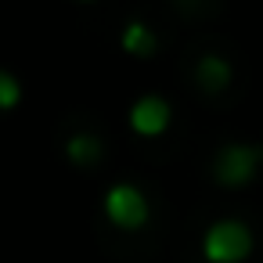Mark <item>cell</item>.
Here are the masks:
<instances>
[{
	"mask_svg": "<svg viewBox=\"0 0 263 263\" xmlns=\"http://www.w3.org/2000/svg\"><path fill=\"white\" fill-rule=\"evenodd\" d=\"M256 249V234L238 216H220L202 234V259L205 263H245Z\"/></svg>",
	"mask_w": 263,
	"mask_h": 263,
	"instance_id": "cell-1",
	"label": "cell"
},
{
	"mask_svg": "<svg viewBox=\"0 0 263 263\" xmlns=\"http://www.w3.org/2000/svg\"><path fill=\"white\" fill-rule=\"evenodd\" d=\"M259 166H263V144H256V141H231L213 159V180L220 187L238 191V187H249L259 177Z\"/></svg>",
	"mask_w": 263,
	"mask_h": 263,
	"instance_id": "cell-2",
	"label": "cell"
},
{
	"mask_svg": "<svg viewBox=\"0 0 263 263\" xmlns=\"http://www.w3.org/2000/svg\"><path fill=\"white\" fill-rule=\"evenodd\" d=\"M101 209H105V220L119 231H141L148 220H152V205L144 198V191L130 180H119L105 191L101 198Z\"/></svg>",
	"mask_w": 263,
	"mask_h": 263,
	"instance_id": "cell-3",
	"label": "cell"
},
{
	"mask_svg": "<svg viewBox=\"0 0 263 263\" xmlns=\"http://www.w3.org/2000/svg\"><path fill=\"white\" fill-rule=\"evenodd\" d=\"M126 119H130V130L137 137H162L170 130V123H173V108L159 94H141L130 105V116Z\"/></svg>",
	"mask_w": 263,
	"mask_h": 263,
	"instance_id": "cell-4",
	"label": "cell"
},
{
	"mask_svg": "<svg viewBox=\"0 0 263 263\" xmlns=\"http://www.w3.org/2000/svg\"><path fill=\"white\" fill-rule=\"evenodd\" d=\"M231 76H234V69H231V62H227L223 54H205V58H198V65H195V83H198L205 94L227 90V87H231Z\"/></svg>",
	"mask_w": 263,
	"mask_h": 263,
	"instance_id": "cell-5",
	"label": "cell"
},
{
	"mask_svg": "<svg viewBox=\"0 0 263 263\" xmlns=\"http://www.w3.org/2000/svg\"><path fill=\"white\" fill-rule=\"evenodd\" d=\"M119 47L130 54V58H152L155 47H159V36L141 22V18H130L119 33Z\"/></svg>",
	"mask_w": 263,
	"mask_h": 263,
	"instance_id": "cell-6",
	"label": "cell"
},
{
	"mask_svg": "<svg viewBox=\"0 0 263 263\" xmlns=\"http://www.w3.org/2000/svg\"><path fill=\"white\" fill-rule=\"evenodd\" d=\"M65 159L72 166H94V162H101V141L87 130H76L65 141Z\"/></svg>",
	"mask_w": 263,
	"mask_h": 263,
	"instance_id": "cell-7",
	"label": "cell"
},
{
	"mask_svg": "<svg viewBox=\"0 0 263 263\" xmlns=\"http://www.w3.org/2000/svg\"><path fill=\"white\" fill-rule=\"evenodd\" d=\"M18 105H22V80L0 69V112H15Z\"/></svg>",
	"mask_w": 263,
	"mask_h": 263,
	"instance_id": "cell-8",
	"label": "cell"
}]
</instances>
